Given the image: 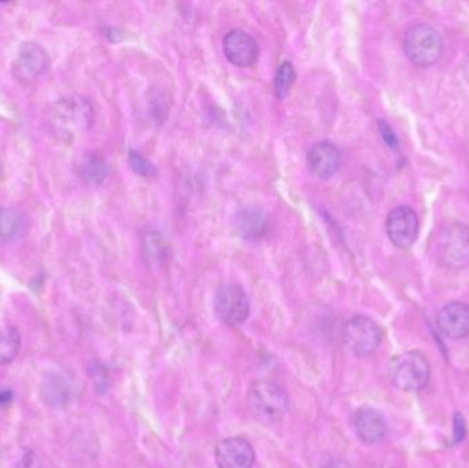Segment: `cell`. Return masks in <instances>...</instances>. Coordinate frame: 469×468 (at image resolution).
Segmentation results:
<instances>
[{
	"instance_id": "cell-1",
	"label": "cell",
	"mask_w": 469,
	"mask_h": 468,
	"mask_svg": "<svg viewBox=\"0 0 469 468\" xmlns=\"http://www.w3.org/2000/svg\"><path fill=\"white\" fill-rule=\"evenodd\" d=\"M94 119V107L87 98L66 95L47 109L46 124L58 139L72 140L87 132Z\"/></svg>"
},
{
	"instance_id": "cell-2",
	"label": "cell",
	"mask_w": 469,
	"mask_h": 468,
	"mask_svg": "<svg viewBox=\"0 0 469 468\" xmlns=\"http://www.w3.org/2000/svg\"><path fill=\"white\" fill-rule=\"evenodd\" d=\"M248 408L255 419L263 425L280 422L290 408V399L285 390L272 380H258L247 394Z\"/></svg>"
},
{
	"instance_id": "cell-3",
	"label": "cell",
	"mask_w": 469,
	"mask_h": 468,
	"mask_svg": "<svg viewBox=\"0 0 469 468\" xmlns=\"http://www.w3.org/2000/svg\"><path fill=\"white\" fill-rule=\"evenodd\" d=\"M436 261L449 269H463L469 265V229L463 222H446L434 242Z\"/></svg>"
},
{
	"instance_id": "cell-4",
	"label": "cell",
	"mask_w": 469,
	"mask_h": 468,
	"mask_svg": "<svg viewBox=\"0 0 469 468\" xmlns=\"http://www.w3.org/2000/svg\"><path fill=\"white\" fill-rule=\"evenodd\" d=\"M387 375L393 386L403 392H420L431 378L428 360L420 352H403L388 362Z\"/></svg>"
},
{
	"instance_id": "cell-5",
	"label": "cell",
	"mask_w": 469,
	"mask_h": 468,
	"mask_svg": "<svg viewBox=\"0 0 469 468\" xmlns=\"http://www.w3.org/2000/svg\"><path fill=\"white\" fill-rule=\"evenodd\" d=\"M403 51L415 66H434L442 58L443 40L435 27L427 24H418L406 32L403 37Z\"/></svg>"
},
{
	"instance_id": "cell-6",
	"label": "cell",
	"mask_w": 469,
	"mask_h": 468,
	"mask_svg": "<svg viewBox=\"0 0 469 468\" xmlns=\"http://www.w3.org/2000/svg\"><path fill=\"white\" fill-rule=\"evenodd\" d=\"M343 342L355 356H371L382 345L383 330L366 316L351 317L343 327Z\"/></svg>"
},
{
	"instance_id": "cell-7",
	"label": "cell",
	"mask_w": 469,
	"mask_h": 468,
	"mask_svg": "<svg viewBox=\"0 0 469 468\" xmlns=\"http://www.w3.org/2000/svg\"><path fill=\"white\" fill-rule=\"evenodd\" d=\"M213 307L218 319L231 327L245 324L252 312V305L245 290L232 283L222 285L215 290Z\"/></svg>"
},
{
	"instance_id": "cell-8",
	"label": "cell",
	"mask_w": 469,
	"mask_h": 468,
	"mask_svg": "<svg viewBox=\"0 0 469 468\" xmlns=\"http://www.w3.org/2000/svg\"><path fill=\"white\" fill-rule=\"evenodd\" d=\"M50 69V57L39 43L25 42L12 59V77L20 84L31 85L42 79Z\"/></svg>"
},
{
	"instance_id": "cell-9",
	"label": "cell",
	"mask_w": 469,
	"mask_h": 468,
	"mask_svg": "<svg viewBox=\"0 0 469 468\" xmlns=\"http://www.w3.org/2000/svg\"><path fill=\"white\" fill-rule=\"evenodd\" d=\"M386 231L394 246H397L398 249L412 247L420 231V222L415 210L405 205L394 207L388 213Z\"/></svg>"
},
{
	"instance_id": "cell-10",
	"label": "cell",
	"mask_w": 469,
	"mask_h": 468,
	"mask_svg": "<svg viewBox=\"0 0 469 468\" xmlns=\"http://www.w3.org/2000/svg\"><path fill=\"white\" fill-rule=\"evenodd\" d=\"M215 463L218 468H252L255 463L254 448L246 438H225L215 447Z\"/></svg>"
},
{
	"instance_id": "cell-11",
	"label": "cell",
	"mask_w": 469,
	"mask_h": 468,
	"mask_svg": "<svg viewBox=\"0 0 469 468\" xmlns=\"http://www.w3.org/2000/svg\"><path fill=\"white\" fill-rule=\"evenodd\" d=\"M223 49L228 61L238 67H252L260 55V47L254 37L240 29L228 32Z\"/></svg>"
},
{
	"instance_id": "cell-12",
	"label": "cell",
	"mask_w": 469,
	"mask_h": 468,
	"mask_svg": "<svg viewBox=\"0 0 469 468\" xmlns=\"http://www.w3.org/2000/svg\"><path fill=\"white\" fill-rule=\"evenodd\" d=\"M306 162L310 172L321 180L331 179L340 170L342 154L338 146L328 140L317 142L310 147Z\"/></svg>"
},
{
	"instance_id": "cell-13",
	"label": "cell",
	"mask_w": 469,
	"mask_h": 468,
	"mask_svg": "<svg viewBox=\"0 0 469 468\" xmlns=\"http://www.w3.org/2000/svg\"><path fill=\"white\" fill-rule=\"evenodd\" d=\"M351 422L356 435L363 444H378L387 435V420L382 412L373 408L363 407L356 410Z\"/></svg>"
},
{
	"instance_id": "cell-14",
	"label": "cell",
	"mask_w": 469,
	"mask_h": 468,
	"mask_svg": "<svg viewBox=\"0 0 469 468\" xmlns=\"http://www.w3.org/2000/svg\"><path fill=\"white\" fill-rule=\"evenodd\" d=\"M436 324L445 337L464 339L469 335V305L453 301L439 310Z\"/></svg>"
},
{
	"instance_id": "cell-15",
	"label": "cell",
	"mask_w": 469,
	"mask_h": 468,
	"mask_svg": "<svg viewBox=\"0 0 469 468\" xmlns=\"http://www.w3.org/2000/svg\"><path fill=\"white\" fill-rule=\"evenodd\" d=\"M237 225L243 238L257 240L267 234L268 219L258 207H245L238 213Z\"/></svg>"
},
{
	"instance_id": "cell-16",
	"label": "cell",
	"mask_w": 469,
	"mask_h": 468,
	"mask_svg": "<svg viewBox=\"0 0 469 468\" xmlns=\"http://www.w3.org/2000/svg\"><path fill=\"white\" fill-rule=\"evenodd\" d=\"M79 175L85 184L99 186L109 177L110 167L102 155L87 154L80 162Z\"/></svg>"
},
{
	"instance_id": "cell-17",
	"label": "cell",
	"mask_w": 469,
	"mask_h": 468,
	"mask_svg": "<svg viewBox=\"0 0 469 468\" xmlns=\"http://www.w3.org/2000/svg\"><path fill=\"white\" fill-rule=\"evenodd\" d=\"M21 349V335L16 327L9 324L0 325V365L14 362Z\"/></svg>"
},
{
	"instance_id": "cell-18",
	"label": "cell",
	"mask_w": 469,
	"mask_h": 468,
	"mask_svg": "<svg viewBox=\"0 0 469 468\" xmlns=\"http://www.w3.org/2000/svg\"><path fill=\"white\" fill-rule=\"evenodd\" d=\"M24 217L20 210L0 207V239L12 240L24 230Z\"/></svg>"
},
{
	"instance_id": "cell-19",
	"label": "cell",
	"mask_w": 469,
	"mask_h": 468,
	"mask_svg": "<svg viewBox=\"0 0 469 468\" xmlns=\"http://www.w3.org/2000/svg\"><path fill=\"white\" fill-rule=\"evenodd\" d=\"M297 79L294 66L291 62H283L278 66L277 74H276L275 87L278 98H285L287 92L290 91L291 87L294 84Z\"/></svg>"
},
{
	"instance_id": "cell-20",
	"label": "cell",
	"mask_w": 469,
	"mask_h": 468,
	"mask_svg": "<svg viewBox=\"0 0 469 468\" xmlns=\"http://www.w3.org/2000/svg\"><path fill=\"white\" fill-rule=\"evenodd\" d=\"M165 240L162 239L160 234L152 232L147 235L145 239V254L149 255V259H154L155 261H160L162 255H165Z\"/></svg>"
},
{
	"instance_id": "cell-21",
	"label": "cell",
	"mask_w": 469,
	"mask_h": 468,
	"mask_svg": "<svg viewBox=\"0 0 469 468\" xmlns=\"http://www.w3.org/2000/svg\"><path fill=\"white\" fill-rule=\"evenodd\" d=\"M129 164L132 169L137 172V175L143 177H149L155 175V168L152 167V162L147 161L145 157L137 152H129Z\"/></svg>"
},
{
	"instance_id": "cell-22",
	"label": "cell",
	"mask_w": 469,
	"mask_h": 468,
	"mask_svg": "<svg viewBox=\"0 0 469 468\" xmlns=\"http://www.w3.org/2000/svg\"><path fill=\"white\" fill-rule=\"evenodd\" d=\"M16 468H40V462L32 450H24L17 462Z\"/></svg>"
},
{
	"instance_id": "cell-23",
	"label": "cell",
	"mask_w": 469,
	"mask_h": 468,
	"mask_svg": "<svg viewBox=\"0 0 469 468\" xmlns=\"http://www.w3.org/2000/svg\"><path fill=\"white\" fill-rule=\"evenodd\" d=\"M379 128H380V134H382L383 139H385L386 144L390 147H397L398 140L394 135L393 129H391L390 125L386 124L385 121L379 122Z\"/></svg>"
},
{
	"instance_id": "cell-24",
	"label": "cell",
	"mask_w": 469,
	"mask_h": 468,
	"mask_svg": "<svg viewBox=\"0 0 469 468\" xmlns=\"http://www.w3.org/2000/svg\"><path fill=\"white\" fill-rule=\"evenodd\" d=\"M465 434V423H464L463 417L460 414H456L454 417V435H456V442H460Z\"/></svg>"
}]
</instances>
